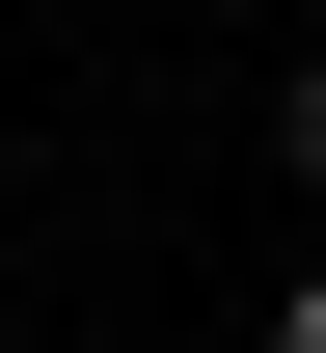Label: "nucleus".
<instances>
[{
	"label": "nucleus",
	"instance_id": "f03ea898",
	"mask_svg": "<svg viewBox=\"0 0 326 353\" xmlns=\"http://www.w3.org/2000/svg\"><path fill=\"white\" fill-rule=\"evenodd\" d=\"M272 353H326V272H299V299H272Z\"/></svg>",
	"mask_w": 326,
	"mask_h": 353
},
{
	"label": "nucleus",
	"instance_id": "f257e3e1",
	"mask_svg": "<svg viewBox=\"0 0 326 353\" xmlns=\"http://www.w3.org/2000/svg\"><path fill=\"white\" fill-rule=\"evenodd\" d=\"M299 190H326V54H299Z\"/></svg>",
	"mask_w": 326,
	"mask_h": 353
}]
</instances>
